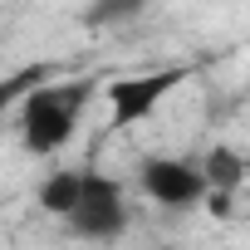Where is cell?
I'll list each match as a JSON object with an SVG mask.
<instances>
[{"label": "cell", "mask_w": 250, "mask_h": 250, "mask_svg": "<svg viewBox=\"0 0 250 250\" xmlns=\"http://www.w3.org/2000/svg\"><path fill=\"white\" fill-rule=\"evenodd\" d=\"M103 79L98 74H74V79H40L35 88H25V98L15 103V128L30 157H54L83 123V108L98 98Z\"/></svg>", "instance_id": "obj_1"}, {"label": "cell", "mask_w": 250, "mask_h": 250, "mask_svg": "<svg viewBox=\"0 0 250 250\" xmlns=\"http://www.w3.org/2000/svg\"><path fill=\"white\" fill-rule=\"evenodd\" d=\"M128 187L118 177H103V172H83L79 182V196L64 216V230L74 240H88V245H113L128 235Z\"/></svg>", "instance_id": "obj_2"}, {"label": "cell", "mask_w": 250, "mask_h": 250, "mask_svg": "<svg viewBox=\"0 0 250 250\" xmlns=\"http://www.w3.org/2000/svg\"><path fill=\"white\" fill-rule=\"evenodd\" d=\"M191 69H182V64H172V69H147V74H123V79H108L98 93L108 98V128L113 133H123V128H133V123H143V118H152L157 108H162V98L172 93V88H182V79H187Z\"/></svg>", "instance_id": "obj_3"}, {"label": "cell", "mask_w": 250, "mask_h": 250, "mask_svg": "<svg viewBox=\"0 0 250 250\" xmlns=\"http://www.w3.org/2000/svg\"><path fill=\"white\" fill-rule=\"evenodd\" d=\"M138 191L162 211H191L206 196V177L191 157H143L138 162Z\"/></svg>", "instance_id": "obj_4"}, {"label": "cell", "mask_w": 250, "mask_h": 250, "mask_svg": "<svg viewBox=\"0 0 250 250\" xmlns=\"http://www.w3.org/2000/svg\"><path fill=\"white\" fill-rule=\"evenodd\" d=\"M196 167H201V177H206V191H226V196H235V191L245 187V157H240L235 147H226V143H216Z\"/></svg>", "instance_id": "obj_5"}, {"label": "cell", "mask_w": 250, "mask_h": 250, "mask_svg": "<svg viewBox=\"0 0 250 250\" xmlns=\"http://www.w3.org/2000/svg\"><path fill=\"white\" fill-rule=\"evenodd\" d=\"M79 182H83V172H74V167H59V172H49L44 182H40V191H35V201H40V211H49V216H69V206H74V196H79Z\"/></svg>", "instance_id": "obj_6"}, {"label": "cell", "mask_w": 250, "mask_h": 250, "mask_svg": "<svg viewBox=\"0 0 250 250\" xmlns=\"http://www.w3.org/2000/svg\"><path fill=\"white\" fill-rule=\"evenodd\" d=\"M147 5L152 0H88L83 5V25L88 30H123V25H133Z\"/></svg>", "instance_id": "obj_7"}, {"label": "cell", "mask_w": 250, "mask_h": 250, "mask_svg": "<svg viewBox=\"0 0 250 250\" xmlns=\"http://www.w3.org/2000/svg\"><path fill=\"white\" fill-rule=\"evenodd\" d=\"M40 79H49V64H25V69L0 79V123H5V113H15V103L25 98V88H35Z\"/></svg>", "instance_id": "obj_8"}]
</instances>
